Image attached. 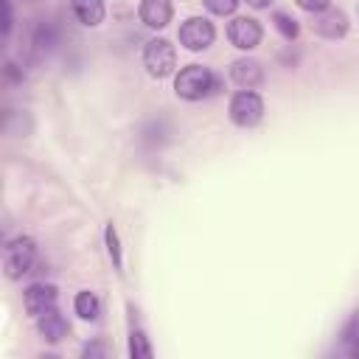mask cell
<instances>
[{
  "instance_id": "cell-9",
  "label": "cell",
  "mask_w": 359,
  "mask_h": 359,
  "mask_svg": "<svg viewBox=\"0 0 359 359\" xmlns=\"http://www.w3.org/2000/svg\"><path fill=\"white\" fill-rule=\"evenodd\" d=\"M230 79H233L238 87L252 90V87H258V84L264 81V67H261L258 59L244 56V59H236V62L230 65Z\"/></svg>"
},
{
  "instance_id": "cell-21",
  "label": "cell",
  "mask_w": 359,
  "mask_h": 359,
  "mask_svg": "<svg viewBox=\"0 0 359 359\" xmlns=\"http://www.w3.org/2000/svg\"><path fill=\"white\" fill-rule=\"evenodd\" d=\"M11 34V3L3 0V36Z\"/></svg>"
},
{
  "instance_id": "cell-19",
  "label": "cell",
  "mask_w": 359,
  "mask_h": 359,
  "mask_svg": "<svg viewBox=\"0 0 359 359\" xmlns=\"http://www.w3.org/2000/svg\"><path fill=\"white\" fill-rule=\"evenodd\" d=\"M34 48L36 50H50L53 48V31L50 25H39L36 34H34Z\"/></svg>"
},
{
  "instance_id": "cell-22",
  "label": "cell",
  "mask_w": 359,
  "mask_h": 359,
  "mask_svg": "<svg viewBox=\"0 0 359 359\" xmlns=\"http://www.w3.org/2000/svg\"><path fill=\"white\" fill-rule=\"evenodd\" d=\"M84 356H104V348L101 345H87L84 348Z\"/></svg>"
},
{
  "instance_id": "cell-10",
  "label": "cell",
  "mask_w": 359,
  "mask_h": 359,
  "mask_svg": "<svg viewBox=\"0 0 359 359\" xmlns=\"http://www.w3.org/2000/svg\"><path fill=\"white\" fill-rule=\"evenodd\" d=\"M140 22L149 25V28H165L174 17V8H171V0H143L140 8Z\"/></svg>"
},
{
  "instance_id": "cell-4",
  "label": "cell",
  "mask_w": 359,
  "mask_h": 359,
  "mask_svg": "<svg viewBox=\"0 0 359 359\" xmlns=\"http://www.w3.org/2000/svg\"><path fill=\"white\" fill-rule=\"evenodd\" d=\"M227 112H230V121L236 123V126H255L261 118H264V101H261V95L258 93H252V90H238L233 98H230V107H227Z\"/></svg>"
},
{
  "instance_id": "cell-11",
  "label": "cell",
  "mask_w": 359,
  "mask_h": 359,
  "mask_svg": "<svg viewBox=\"0 0 359 359\" xmlns=\"http://www.w3.org/2000/svg\"><path fill=\"white\" fill-rule=\"evenodd\" d=\"M36 320V331L48 339V342H59L62 337H67V320L62 317V311L53 306V309H48V311H42L39 317H34Z\"/></svg>"
},
{
  "instance_id": "cell-5",
  "label": "cell",
  "mask_w": 359,
  "mask_h": 359,
  "mask_svg": "<svg viewBox=\"0 0 359 359\" xmlns=\"http://www.w3.org/2000/svg\"><path fill=\"white\" fill-rule=\"evenodd\" d=\"M180 45H185L188 50H205V48H210L213 45V39H216V28H213V22L210 20H205V17H191V20H185L182 25H180Z\"/></svg>"
},
{
  "instance_id": "cell-18",
  "label": "cell",
  "mask_w": 359,
  "mask_h": 359,
  "mask_svg": "<svg viewBox=\"0 0 359 359\" xmlns=\"http://www.w3.org/2000/svg\"><path fill=\"white\" fill-rule=\"evenodd\" d=\"M202 3H205V8H208L210 14H219V17L233 14L236 6H238V0H202Z\"/></svg>"
},
{
  "instance_id": "cell-23",
  "label": "cell",
  "mask_w": 359,
  "mask_h": 359,
  "mask_svg": "<svg viewBox=\"0 0 359 359\" xmlns=\"http://www.w3.org/2000/svg\"><path fill=\"white\" fill-rule=\"evenodd\" d=\"M247 6H252V8H266L269 6V0H244Z\"/></svg>"
},
{
  "instance_id": "cell-17",
  "label": "cell",
  "mask_w": 359,
  "mask_h": 359,
  "mask_svg": "<svg viewBox=\"0 0 359 359\" xmlns=\"http://www.w3.org/2000/svg\"><path fill=\"white\" fill-rule=\"evenodd\" d=\"M342 337H345V342L351 345V351L359 356V314H353V317L348 320V325H345Z\"/></svg>"
},
{
  "instance_id": "cell-14",
  "label": "cell",
  "mask_w": 359,
  "mask_h": 359,
  "mask_svg": "<svg viewBox=\"0 0 359 359\" xmlns=\"http://www.w3.org/2000/svg\"><path fill=\"white\" fill-rule=\"evenodd\" d=\"M272 22H275V28H278V34L283 36V39H297V34H300V28H297V20L294 17H289L286 11H275L272 14Z\"/></svg>"
},
{
  "instance_id": "cell-12",
  "label": "cell",
  "mask_w": 359,
  "mask_h": 359,
  "mask_svg": "<svg viewBox=\"0 0 359 359\" xmlns=\"http://www.w3.org/2000/svg\"><path fill=\"white\" fill-rule=\"evenodd\" d=\"M70 6H73V14L81 25L95 28V25L104 22V14H107L104 0H70Z\"/></svg>"
},
{
  "instance_id": "cell-2",
  "label": "cell",
  "mask_w": 359,
  "mask_h": 359,
  "mask_svg": "<svg viewBox=\"0 0 359 359\" xmlns=\"http://www.w3.org/2000/svg\"><path fill=\"white\" fill-rule=\"evenodd\" d=\"M34 261H36V241L31 236H17L3 250V272L11 280H17L25 272H31Z\"/></svg>"
},
{
  "instance_id": "cell-6",
  "label": "cell",
  "mask_w": 359,
  "mask_h": 359,
  "mask_svg": "<svg viewBox=\"0 0 359 359\" xmlns=\"http://www.w3.org/2000/svg\"><path fill=\"white\" fill-rule=\"evenodd\" d=\"M264 36V28L258 20L252 17H236L230 25H227V39L238 48V50H252Z\"/></svg>"
},
{
  "instance_id": "cell-16",
  "label": "cell",
  "mask_w": 359,
  "mask_h": 359,
  "mask_svg": "<svg viewBox=\"0 0 359 359\" xmlns=\"http://www.w3.org/2000/svg\"><path fill=\"white\" fill-rule=\"evenodd\" d=\"M104 238H107V252H109V258H112L115 269H121V266H123V258H121V241H118L115 224H107V230H104Z\"/></svg>"
},
{
  "instance_id": "cell-3",
  "label": "cell",
  "mask_w": 359,
  "mask_h": 359,
  "mask_svg": "<svg viewBox=\"0 0 359 359\" xmlns=\"http://www.w3.org/2000/svg\"><path fill=\"white\" fill-rule=\"evenodd\" d=\"M143 67L154 79L171 76L174 67H177V50H174V45L168 39H160V36L157 39H149L146 48H143Z\"/></svg>"
},
{
  "instance_id": "cell-15",
  "label": "cell",
  "mask_w": 359,
  "mask_h": 359,
  "mask_svg": "<svg viewBox=\"0 0 359 359\" xmlns=\"http://www.w3.org/2000/svg\"><path fill=\"white\" fill-rule=\"evenodd\" d=\"M129 356L132 359H151V345H149L143 331H132L129 334Z\"/></svg>"
},
{
  "instance_id": "cell-1",
  "label": "cell",
  "mask_w": 359,
  "mask_h": 359,
  "mask_svg": "<svg viewBox=\"0 0 359 359\" xmlns=\"http://www.w3.org/2000/svg\"><path fill=\"white\" fill-rule=\"evenodd\" d=\"M216 87H219L216 76L202 65H188L174 76V93L185 101H199V98L216 93Z\"/></svg>"
},
{
  "instance_id": "cell-8",
  "label": "cell",
  "mask_w": 359,
  "mask_h": 359,
  "mask_svg": "<svg viewBox=\"0 0 359 359\" xmlns=\"http://www.w3.org/2000/svg\"><path fill=\"white\" fill-rule=\"evenodd\" d=\"M311 28H314L320 36H325V39H339V36H345V31H348V17H345V11L328 6V8H323V11L314 14Z\"/></svg>"
},
{
  "instance_id": "cell-7",
  "label": "cell",
  "mask_w": 359,
  "mask_h": 359,
  "mask_svg": "<svg viewBox=\"0 0 359 359\" xmlns=\"http://www.w3.org/2000/svg\"><path fill=\"white\" fill-rule=\"evenodd\" d=\"M22 306L31 317H39L42 311L56 306V286L53 283H31L22 292Z\"/></svg>"
},
{
  "instance_id": "cell-20",
  "label": "cell",
  "mask_w": 359,
  "mask_h": 359,
  "mask_svg": "<svg viewBox=\"0 0 359 359\" xmlns=\"http://www.w3.org/2000/svg\"><path fill=\"white\" fill-rule=\"evenodd\" d=\"M303 11H309V14H317V11H323V8H328L331 6V0H294Z\"/></svg>"
},
{
  "instance_id": "cell-13",
  "label": "cell",
  "mask_w": 359,
  "mask_h": 359,
  "mask_svg": "<svg viewBox=\"0 0 359 359\" xmlns=\"http://www.w3.org/2000/svg\"><path fill=\"white\" fill-rule=\"evenodd\" d=\"M73 309H76V314H79L81 320H95L98 311H101L98 297H95L93 292H79L76 300H73Z\"/></svg>"
}]
</instances>
